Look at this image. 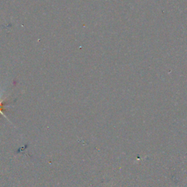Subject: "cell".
Listing matches in <instances>:
<instances>
[{
  "label": "cell",
  "instance_id": "cell-1",
  "mask_svg": "<svg viewBox=\"0 0 187 187\" xmlns=\"http://www.w3.org/2000/svg\"><path fill=\"white\" fill-rule=\"evenodd\" d=\"M1 95H0V108H1V109H4V103H3V101L1 100Z\"/></svg>",
  "mask_w": 187,
  "mask_h": 187
}]
</instances>
